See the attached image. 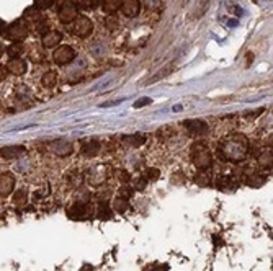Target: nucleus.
Here are the masks:
<instances>
[{
	"label": "nucleus",
	"instance_id": "f257e3e1",
	"mask_svg": "<svg viewBox=\"0 0 273 271\" xmlns=\"http://www.w3.org/2000/svg\"><path fill=\"white\" fill-rule=\"evenodd\" d=\"M249 142L242 134H232L219 144V157L222 160L241 162L247 154Z\"/></svg>",
	"mask_w": 273,
	"mask_h": 271
},
{
	"label": "nucleus",
	"instance_id": "f03ea898",
	"mask_svg": "<svg viewBox=\"0 0 273 271\" xmlns=\"http://www.w3.org/2000/svg\"><path fill=\"white\" fill-rule=\"evenodd\" d=\"M192 160L198 170H208L211 167V162H213L208 145L205 142H195L192 145Z\"/></svg>",
	"mask_w": 273,
	"mask_h": 271
},
{
	"label": "nucleus",
	"instance_id": "7ed1b4c3",
	"mask_svg": "<svg viewBox=\"0 0 273 271\" xmlns=\"http://www.w3.org/2000/svg\"><path fill=\"white\" fill-rule=\"evenodd\" d=\"M5 36H7V39H10V41L13 43H21L23 39L28 38V33H30V30H28V25L25 23L23 20H15L13 23H10L7 28H5Z\"/></svg>",
	"mask_w": 273,
	"mask_h": 271
},
{
	"label": "nucleus",
	"instance_id": "20e7f679",
	"mask_svg": "<svg viewBox=\"0 0 273 271\" xmlns=\"http://www.w3.org/2000/svg\"><path fill=\"white\" fill-rule=\"evenodd\" d=\"M110 175H111V167L107 165V163H103V165H95V167H92L90 170H88L87 182L90 183L92 186L103 185L110 178Z\"/></svg>",
	"mask_w": 273,
	"mask_h": 271
},
{
	"label": "nucleus",
	"instance_id": "39448f33",
	"mask_svg": "<svg viewBox=\"0 0 273 271\" xmlns=\"http://www.w3.org/2000/svg\"><path fill=\"white\" fill-rule=\"evenodd\" d=\"M93 31V23L90 21V18L87 16H77L74 20V25H72V30L70 33L79 38H87L90 36Z\"/></svg>",
	"mask_w": 273,
	"mask_h": 271
},
{
	"label": "nucleus",
	"instance_id": "423d86ee",
	"mask_svg": "<svg viewBox=\"0 0 273 271\" xmlns=\"http://www.w3.org/2000/svg\"><path fill=\"white\" fill-rule=\"evenodd\" d=\"M53 59L58 66H68L75 59V51L70 46H59V48H56Z\"/></svg>",
	"mask_w": 273,
	"mask_h": 271
},
{
	"label": "nucleus",
	"instance_id": "0eeeda50",
	"mask_svg": "<svg viewBox=\"0 0 273 271\" xmlns=\"http://www.w3.org/2000/svg\"><path fill=\"white\" fill-rule=\"evenodd\" d=\"M58 16H59L61 23L69 25V23H72V21L77 18V7L74 3L66 2V3L61 5V8L58 10Z\"/></svg>",
	"mask_w": 273,
	"mask_h": 271
},
{
	"label": "nucleus",
	"instance_id": "6e6552de",
	"mask_svg": "<svg viewBox=\"0 0 273 271\" xmlns=\"http://www.w3.org/2000/svg\"><path fill=\"white\" fill-rule=\"evenodd\" d=\"M49 149H51L56 155L68 157L74 152V144H70L69 140H66V139H58V140H53V142L49 144Z\"/></svg>",
	"mask_w": 273,
	"mask_h": 271
},
{
	"label": "nucleus",
	"instance_id": "1a4fd4ad",
	"mask_svg": "<svg viewBox=\"0 0 273 271\" xmlns=\"http://www.w3.org/2000/svg\"><path fill=\"white\" fill-rule=\"evenodd\" d=\"M15 188V177L12 173H0V196H8Z\"/></svg>",
	"mask_w": 273,
	"mask_h": 271
},
{
	"label": "nucleus",
	"instance_id": "9d476101",
	"mask_svg": "<svg viewBox=\"0 0 273 271\" xmlns=\"http://www.w3.org/2000/svg\"><path fill=\"white\" fill-rule=\"evenodd\" d=\"M63 41V33L61 31H56V30H51V31H46L41 38V43L44 48L51 49V48H56L58 44H61Z\"/></svg>",
	"mask_w": 273,
	"mask_h": 271
},
{
	"label": "nucleus",
	"instance_id": "9b49d317",
	"mask_svg": "<svg viewBox=\"0 0 273 271\" xmlns=\"http://www.w3.org/2000/svg\"><path fill=\"white\" fill-rule=\"evenodd\" d=\"M7 72H10L12 75H23L26 72V62L21 58H12L7 62Z\"/></svg>",
	"mask_w": 273,
	"mask_h": 271
},
{
	"label": "nucleus",
	"instance_id": "f8f14e48",
	"mask_svg": "<svg viewBox=\"0 0 273 271\" xmlns=\"http://www.w3.org/2000/svg\"><path fill=\"white\" fill-rule=\"evenodd\" d=\"M23 21H25V23H31V25L38 26L41 23V21H44L41 10H38L36 7H33V5H31V7H28L23 12Z\"/></svg>",
	"mask_w": 273,
	"mask_h": 271
},
{
	"label": "nucleus",
	"instance_id": "ddd939ff",
	"mask_svg": "<svg viewBox=\"0 0 273 271\" xmlns=\"http://www.w3.org/2000/svg\"><path fill=\"white\" fill-rule=\"evenodd\" d=\"M185 128L192 136H203L206 131H208V124H206L205 121H200V120L185 121Z\"/></svg>",
	"mask_w": 273,
	"mask_h": 271
},
{
	"label": "nucleus",
	"instance_id": "4468645a",
	"mask_svg": "<svg viewBox=\"0 0 273 271\" xmlns=\"http://www.w3.org/2000/svg\"><path fill=\"white\" fill-rule=\"evenodd\" d=\"M121 12H123L125 16L133 18V16L139 15V12H141V2H139V0H123Z\"/></svg>",
	"mask_w": 273,
	"mask_h": 271
},
{
	"label": "nucleus",
	"instance_id": "2eb2a0df",
	"mask_svg": "<svg viewBox=\"0 0 273 271\" xmlns=\"http://www.w3.org/2000/svg\"><path fill=\"white\" fill-rule=\"evenodd\" d=\"M68 214H69L70 219H83V217H87V214H88V206H87V203H85V201L75 203L74 206L69 207Z\"/></svg>",
	"mask_w": 273,
	"mask_h": 271
},
{
	"label": "nucleus",
	"instance_id": "dca6fc26",
	"mask_svg": "<svg viewBox=\"0 0 273 271\" xmlns=\"http://www.w3.org/2000/svg\"><path fill=\"white\" fill-rule=\"evenodd\" d=\"M100 149H102V144H100L97 139H90L82 144V154L87 157H95L100 152Z\"/></svg>",
	"mask_w": 273,
	"mask_h": 271
},
{
	"label": "nucleus",
	"instance_id": "f3484780",
	"mask_svg": "<svg viewBox=\"0 0 273 271\" xmlns=\"http://www.w3.org/2000/svg\"><path fill=\"white\" fill-rule=\"evenodd\" d=\"M23 152H25V147H21V145H13V147L0 149V155H2L3 159H16V157H20Z\"/></svg>",
	"mask_w": 273,
	"mask_h": 271
},
{
	"label": "nucleus",
	"instance_id": "a211bd4d",
	"mask_svg": "<svg viewBox=\"0 0 273 271\" xmlns=\"http://www.w3.org/2000/svg\"><path fill=\"white\" fill-rule=\"evenodd\" d=\"M121 5H123V0H103L102 8L105 13L113 15L118 12V10H121Z\"/></svg>",
	"mask_w": 273,
	"mask_h": 271
},
{
	"label": "nucleus",
	"instance_id": "6ab92c4d",
	"mask_svg": "<svg viewBox=\"0 0 273 271\" xmlns=\"http://www.w3.org/2000/svg\"><path fill=\"white\" fill-rule=\"evenodd\" d=\"M123 142L130 147H139L141 144L146 142V134H131V136H125Z\"/></svg>",
	"mask_w": 273,
	"mask_h": 271
},
{
	"label": "nucleus",
	"instance_id": "aec40b11",
	"mask_svg": "<svg viewBox=\"0 0 273 271\" xmlns=\"http://www.w3.org/2000/svg\"><path fill=\"white\" fill-rule=\"evenodd\" d=\"M58 72L56 70H48L46 74L43 75L41 78V83L44 88H54L56 85H58Z\"/></svg>",
	"mask_w": 273,
	"mask_h": 271
},
{
	"label": "nucleus",
	"instance_id": "412c9836",
	"mask_svg": "<svg viewBox=\"0 0 273 271\" xmlns=\"http://www.w3.org/2000/svg\"><path fill=\"white\" fill-rule=\"evenodd\" d=\"M26 203H28V191L26 190H18L13 195V204L21 207V206H25Z\"/></svg>",
	"mask_w": 273,
	"mask_h": 271
},
{
	"label": "nucleus",
	"instance_id": "4be33fe9",
	"mask_svg": "<svg viewBox=\"0 0 273 271\" xmlns=\"http://www.w3.org/2000/svg\"><path fill=\"white\" fill-rule=\"evenodd\" d=\"M7 53H8V58H20L21 53H23V46L18 44V43H13V44H10L8 46Z\"/></svg>",
	"mask_w": 273,
	"mask_h": 271
},
{
	"label": "nucleus",
	"instance_id": "5701e85b",
	"mask_svg": "<svg viewBox=\"0 0 273 271\" xmlns=\"http://www.w3.org/2000/svg\"><path fill=\"white\" fill-rule=\"evenodd\" d=\"M259 165L265 168L272 167V150H265L264 154L259 155Z\"/></svg>",
	"mask_w": 273,
	"mask_h": 271
},
{
	"label": "nucleus",
	"instance_id": "b1692460",
	"mask_svg": "<svg viewBox=\"0 0 273 271\" xmlns=\"http://www.w3.org/2000/svg\"><path fill=\"white\" fill-rule=\"evenodd\" d=\"M128 200L126 198H116V200L113 201V209L118 211V212H125L128 209Z\"/></svg>",
	"mask_w": 273,
	"mask_h": 271
},
{
	"label": "nucleus",
	"instance_id": "393cba45",
	"mask_svg": "<svg viewBox=\"0 0 273 271\" xmlns=\"http://www.w3.org/2000/svg\"><path fill=\"white\" fill-rule=\"evenodd\" d=\"M216 186H218L219 190H227V188H231V186H234L232 183V178L231 177H219L218 180H216Z\"/></svg>",
	"mask_w": 273,
	"mask_h": 271
},
{
	"label": "nucleus",
	"instance_id": "a878e982",
	"mask_svg": "<svg viewBox=\"0 0 273 271\" xmlns=\"http://www.w3.org/2000/svg\"><path fill=\"white\" fill-rule=\"evenodd\" d=\"M53 5H54V0H33V7H36L38 10L51 8Z\"/></svg>",
	"mask_w": 273,
	"mask_h": 271
},
{
	"label": "nucleus",
	"instance_id": "bb28decb",
	"mask_svg": "<svg viewBox=\"0 0 273 271\" xmlns=\"http://www.w3.org/2000/svg\"><path fill=\"white\" fill-rule=\"evenodd\" d=\"M172 72V66L170 67H165V69H162L159 72V74H155L154 77H150L149 78V83H152V82H157V80H160V78H164L165 75H169Z\"/></svg>",
	"mask_w": 273,
	"mask_h": 271
},
{
	"label": "nucleus",
	"instance_id": "cd10ccee",
	"mask_svg": "<svg viewBox=\"0 0 273 271\" xmlns=\"http://www.w3.org/2000/svg\"><path fill=\"white\" fill-rule=\"evenodd\" d=\"M159 170L157 168H147L146 170V175H144V178L147 180V182H155V180L159 178Z\"/></svg>",
	"mask_w": 273,
	"mask_h": 271
},
{
	"label": "nucleus",
	"instance_id": "c85d7f7f",
	"mask_svg": "<svg viewBox=\"0 0 273 271\" xmlns=\"http://www.w3.org/2000/svg\"><path fill=\"white\" fill-rule=\"evenodd\" d=\"M110 214H111V209H110L108 203H107V201L100 203V209H98V217H100V216H102V217H110Z\"/></svg>",
	"mask_w": 273,
	"mask_h": 271
},
{
	"label": "nucleus",
	"instance_id": "c756f323",
	"mask_svg": "<svg viewBox=\"0 0 273 271\" xmlns=\"http://www.w3.org/2000/svg\"><path fill=\"white\" fill-rule=\"evenodd\" d=\"M118 180L121 183H128L131 180V175L130 172H126V170H118Z\"/></svg>",
	"mask_w": 273,
	"mask_h": 271
},
{
	"label": "nucleus",
	"instance_id": "7c9ffc66",
	"mask_svg": "<svg viewBox=\"0 0 273 271\" xmlns=\"http://www.w3.org/2000/svg\"><path fill=\"white\" fill-rule=\"evenodd\" d=\"M131 193H133V191H131V188H130V186H123V188H121V191H120L121 198H126V200H128V198L131 196Z\"/></svg>",
	"mask_w": 273,
	"mask_h": 271
},
{
	"label": "nucleus",
	"instance_id": "2f4dec72",
	"mask_svg": "<svg viewBox=\"0 0 273 271\" xmlns=\"http://www.w3.org/2000/svg\"><path fill=\"white\" fill-rule=\"evenodd\" d=\"M107 26L110 28V30H113V28H118V21L115 20V16H110V18H107Z\"/></svg>",
	"mask_w": 273,
	"mask_h": 271
},
{
	"label": "nucleus",
	"instance_id": "473e14b6",
	"mask_svg": "<svg viewBox=\"0 0 273 271\" xmlns=\"http://www.w3.org/2000/svg\"><path fill=\"white\" fill-rule=\"evenodd\" d=\"M150 98H142V100H137L136 103H135V108H141V106H144V105H149L150 103Z\"/></svg>",
	"mask_w": 273,
	"mask_h": 271
},
{
	"label": "nucleus",
	"instance_id": "72a5a7b5",
	"mask_svg": "<svg viewBox=\"0 0 273 271\" xmlns=\"http://www.w3.org/2000/svg\"><path fill=\"white\" fill-rule=\"evenodd\" d=\"M144 2L147 3L149 8H154V7H157V5L160 3V0H144Z\"/></svg>",
	"mask_w": 273,
	"mask_h": 271
},
{
	"label": "nucleus",
	"instance_id": "f704fd0d",
	"mask_svg": "<svg viewBox=\"0 0 273 271\" xmlns=\"http://www.w3.org/2000/svg\"><path fill=\"white\" fill-rule=\"evenodd\" d=\"M5 77H7V70H5V67H0V82H2Z\"/></svg>",
	"mask_w": 273,
	"mask_h": 271
},
{
	"label": "nucleus",
	"instance_id": "c9c22d12",
	"mask_svg": "<svg viewBox=\"0 0 273 271\" xmlns=\"http://www.w3.org/2000/svg\"><path fill=\"white\" fill-rule=\"evenodd\" d=\"M5 28H7V25H5V21L3 20H0V35L5 31Z\"/></svg>",
	"mask_w": 273,
	"mask_h": 271
},
{
	"label": "nucleus",
	"instance_id": "e433bc0d",
	"mask_svg": "<svg viewBox=\"0 0 273 271\" xmlns=\"http://www.w3.org/2000/svg\"><path fill=\"white\" fill-rule=\"evenodd\" d=\"M2 54H3V46L0 44V58H2Z\"/></svg>",
	"mask_w": 273,
	"mask_h": 271
}]
</instances>
